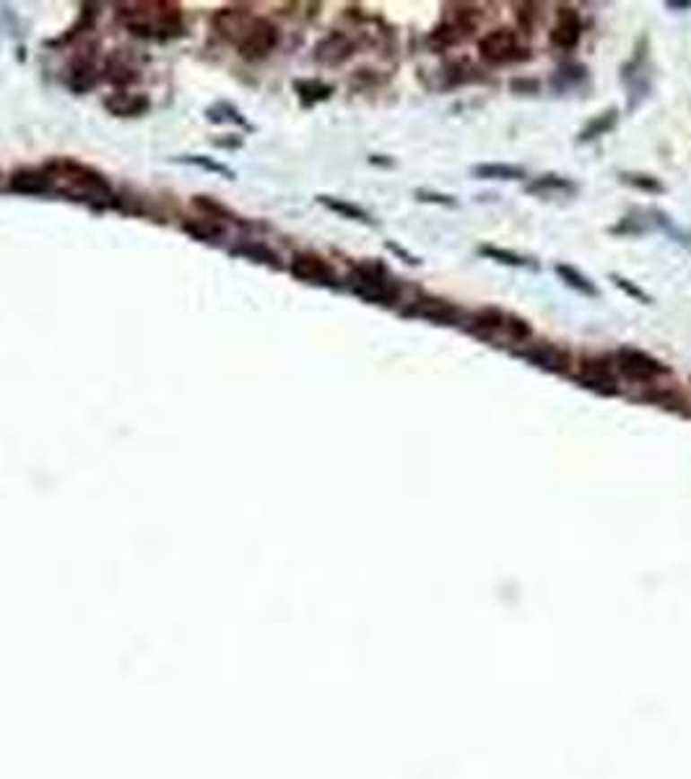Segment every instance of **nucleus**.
<instances>
[{
  "label": "nucleus",
  "instance_id": "obj_1",
  "mask_svg": "<svg viewBox=\"0 0 691 779\" xmlns=\"http://www.w3.org/2000/svg\"><path fill=\"white\" fill-rule=\"evenodd\" d=\"M351 289L356 296L367 299L372 304H393L398 299V286L380 263H364V266L354 268Z\"/></svg>",
  "mask_w": 691,
  "mask_h": 779
},
{
  "label": "nucleus",
  "instance_id": "obj_2",
  "mask_svg": "<svg viewBox=\"0 0 691 779\" xmlns=\"http://www.w3.org/2000/svg\"><path fill=\"white\" fill-rule=\"evenodd\" d=\"M478 52L492 66H507L528 57V48H522L518 34L512 29H492L478 39Z\"/></svg>",
  "mask_w": 691,
  "mask_h": 779
},
{
  "label": "nucleus",
  "instance_id": "obj_3",
  "mask_svg": "<svg viewBox=\"0 0 691 779\" xmlns=\"http://www.w3.org/2000/svg\"><path fill=\"white\" fill-rule=\"evenodd\" d=\"M617 369L624 377L637 380V382H655L658 377L670 374V369L663 362H658L655 356L637 351V348H618Z\"/></svg>",
  "mask_w": 691,
  "mask_h": 779
},
{
  "label": "nucleus",
  "instance_id": "obj_4",
  "mask_svg": "<svg viewBox=\"0 0 691 779\" xmlns=\"http://www.w3.org/2000/svg\"><path fill=\"white\" fill-rule=\"evenodd\" d=\"M518 356L525 359V362H530L533 366H538V369L554 372V374H564L572 366V356H569L567 348H562V346L551 341L530 343V346L520 348Z\"/></svg>",
  "mask_w": 691,
  "mask_h": 779
},
{
  "label": "nucleus",
  "instance_id": "obj_5",
  "mask_svg": "<svg viewBox=\"0 0 691 779\" xmlns=\"http://www.w3.org/2000/svg\"><path fill=\"white\" fill-rule=\"evenodd\" d=\"M406 317H421L429 319L434 325H463V312L447 302V299H437V296H421L411 307H406Z\"/></svg>",
  "mask_w": 691,
  "mask_h": 779
},
{
  "label": "nucleus",
  "instance_id": "obj_6",
  "mask_svg": "<svg viewBox=\"0 0 691 779\" xmlns=\"http://www.w3.org/2000/svg\"><path fill=\"white\" fill-rule=\"evenodd\" d=\"M582 37V19L577 13V8L572 5H559L556 8V22L548 31V39L551 45L559 49H574L577 42Z\"/></svg>",
  "mask_w": 691,
  "mask_h": 779
},
{
  "label": "nucleus",
  "instance_id": "obj_7",
  "mask_svg": "<svg viewBox=\"0 0 691 779\" xmlns=\"http://www.w3.org/2000/svg\"><path fill=\"white\" fill-rule=\"evenodd\" d=\"M577 380L585 385V388L600 390V392H611L617 395V380H614V369H611V362L608 359H598V356H590V359H582V366H580V374Z\"/></svg>",
  "mask_w": 691,
  "mask_h": 779
},
{
  "label": "nucleus",
  "instance_id": "obj_8",
  "mask_svg": "<svg viewBox=\"0 0 691 779\" xmlns=\"http://www.w3.org/2000/svg\"><path fill=\"white\" fill-rule=\"evenodd\" d=\"M292 273L302 281H312V284H336V273L333 268L318 258V255H296L292 260Z\"/></svg>",
  "mask_w": 691,
  "mask_h": 779
},
{
  "label": "nucleus",
  "instance_id": "obj_9",
  "mask_svg": "<svg viewBox=\"0 0 691 779\" xmlns=\"http://www.w3.org/2000/svg\"><path fill=\"white\" fill-rule=\"evenodd\" d=\"M504 315L502 310H494V307H486V310H476L470 312L468 317H463V328L478 336V338H492L494 333H502V322H504Z\"/></svg>",
  "mask_w": 691,
  "mask_h": 779
},
{
  "label": "nucleus",
  "instance_id": "obj_10",
  "mask_svg": "<svg viewBox=\"0 0 691 779\" xmlns=\"http://www.w3.org/2000/svg\"><path fill=\"white\" fill-rule=\"evenodd\" d=\"M276 39H278L276 29H273L268 22H258V24L252 26V31L247 34L245 45H242V55H247V57H263L266 52H271V49L276 48Z\"/></svg>",
  "mask_w": 691,
  "mask_h": 779
},
{
  "label": "nucleus",
  "instance_id": "obj_11",
  "mask_svg": "<svg viewBox=\"0 0 691 779\" xmlns=\"http://www.w3.org/2000/svg\"><path fill=\"white\" fill-rule=\"evenodd\" d=\"M354 52V42L346 37V34H330L328 39H322L320 48H318V57L328 66H338L351 57Z\"/></svg>",
  "mask_w": 691,
  "mask_h": 779
},
{
  "label": "nucleus",
  "instance_id": "obj_12",
  "mask_svg": "<svg viewBox=\"0 0 691 779\" xmlns=\"http://www.w3.org/2000/svg\"><path fill=\"white\" fill-rule=\"evenodd\" d=\"M470 174L476 179H504V182H515V179H525L528 171L518 167V164H499V162H489V164H476Z\"/></svg>",
  "mask_w": 691,
  "mask_h": 779
},
{
  "label": "nucleus",
  "instance_id": "obj_13",
  "mask_svg": "<svg viewBox=\"0 0 691 779\" xmlns=\"http://www.w3.org/2000/svg\"><path fill=\"white\" fill-rule=\"evenodd\" d=\"M577 185L567 179V177H559V174H543L538 179H533L528 185V193L530 195H554V193H574Z\"/></svg>",
  "mask_w": 691,
  "mask_h": 779
},
{
  "label": "nucleus",
  "instance_id": "obj_14",
  "mask_svg": "<svg viewBox=\"0 0 691 779\" xmlns=\"http://www.w3.org/2000/svg\"><path fill=\"white\" fill-rule=\"evenodd\" d=\"M556 276L567 284L569 289H574V292L582 293V296H592V299L600 296L598 286L592 284L585 273H580V270L574 268V266H556Z\"/></svg>",
  "mask_w": 691,
  "mask_h": 779
},
{
  "label": "nucleus",
  "instance_id": "obj_15",
  "mask_svg": "<svg viewBox=\"0 0 691 779\" xmlns=\"http://www.w3.org/2000/svg\"><path fill=\"white\" fill-rule=\"evenodd\" d=\"M478 252H481L484 258L494 260V263H499V266H510V268H536V263H533L530 258L518 255V252H512V249H502V247H492V244H486V247H478Z\"/></svg>",
  "mask_w": 691,
  "mask_h": 779
},
{
  "label": "nucleus",
  "instance_id": "obj_16",
  "mask_svg": "<svg viewBox=\"0 0 691 779\" xmlns=\"http://www.w3.org/2000/svg\"><path fill=\"white\" fill-rule=\"evenodd\" d=\"M614 125H617V109H608V112L598 115V118H595V120L580 133V144H585V141H595V138L606 136Z\"/></svg>",
  "mask_w": 691,
  "mask_h": 779
},
{
  "label": "nucleus",
  "instance_id": "obj_17",
  "mask_svg": "<svg viewBox=\"0 0 691 779\" xmlns=\"http://www.w3.org/2000/svg\"><path fill=\"white\" fill-rule=\"evenodd\" d=\"M502 333L510 338V341L515 343H528V338H530V325H528V319H522V317H515V315H504V322H502Z\"/></svg>",
  "mask_w": 691,
  "mask_h": 779
},
{
  "label": "nucleus",
  "instance_id": "obj_18",
  "mask_svg": "<svg viewBox=\"0 0 691 779\" xmlns=\"http://www.w3.org/2000/svg\"><path fill=\"white\" fill-rule=\"evenodd\" d=\"M624 177V182L626 185H632V188H637V190H644V193H666V185L663 182H658L652 174H621Z\"/></svg>",
  "mask_w": 691,
  "mask_h": 779
},
{
  "label": "nucleus",
  "instance_id": "obj_19",
  "mask_svg": "<svg viewBox=\"0 0 691 779\" xmlns=\"http://www.w3.org/2000/svg\"><path fill=\"white\" fill-rule=\"evenodd\" d=\"M13 188L22 193H45L48 190V177L42 174H16Z\"/></svg>",
  "mask_w": 691,
  "mask_h": 779
},
{
  "label": "nucleus",
  "instance_id": "obj_20",
  "mask_svg": "<svg viewBox=\"0 0 691 779\" xmlns=\"http://www.w3.org/2000/svg\"><path fill=\"white\" fill-rule=\"evenodd\" d=\"M322 203L328 206V208H333V211H338V214H344V216H348V219H356V221H370V216L362 211V208H356V206H351V203H341V200H330V197H322Z\"/></svg>",
  "mask_w": 691,
  "mask_h": 779
},
{
  "label": "nucleus",
  "instance_id": "obj_21",
  "mask_svg": "<svg viewBox=\"0 0 691 779\" xmlns=\"http://www.w3.org/2000/svg\"><path fill=\"white\" fill-rule=\"evenodd\" d=\"M585 66H577V63H572V66H562L559 71H556V75H554V81H559V78H564L567 83H564V89H569L572 83H580L582 78H585Z\"/></svg>",
  "mask_w": 691,
  "mask_h": 779
},
{
  "label": "nucleus",
  "instance_id": "obj_22",
  "mask_svg": "<svg viewBox=\"0 0 691 779\" xmlns=\"http://www.w3.org/2000/svg\"><path fill=\"white\" fill-rule=\"evenodd\" d=\"M611 278H614V284H617L621 292L629 293V296H632V299H637L640 304H650V302H652V296H647V293L642 292L640 286H634L632 281H626V278H621V276H611Z\"/></svg>",
  "mask_w": 691,
  "mask_h": 779
},
{
  "label": "nucleus",
  "instance_id": "obj_23",
  "mask_svg": "<svg viewBox=\"0 0 691 779\" xmlns=\"http://www.w3.org/2000/svg\"><path fill=\"white\" fill-rule=\"evenodd\" d=\"M416 197H419V200H424V203H437V206H450V208H455V206H458V203L452 200V195L426 193V190H419V193H416Z\"/></svg>",
  "mask_w": 691,
  "mask_h": 779
}]
</instances>
